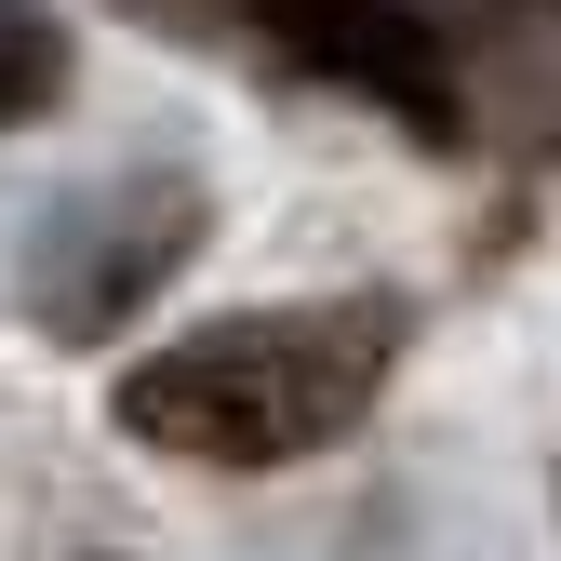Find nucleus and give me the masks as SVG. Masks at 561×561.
<instances>
[{
	"label": "nucleus",
	"mask_w": 561,
	"mask_h": 561,
	"mask_svg": "<svg viewBox=\"0 0 561 561\" xmlns=\"http://www.w3.org/2000/svg\"><path fill=\"white\" fill-rule=\"evenodd\" d=\"M401 362V308L388 295H334V308H267V321H201L121 375V442L187 455V468H295L347 442L375 414Z\"/></svg>",
	"instance_id": "obj_1"
},
{
	"label": "nucleus",
	"mask_w": 561,
	"mask_h": 561,
	"mask_svg": "<svg viewBox=\"0 0 561 561\" xmlns=\"http://www.w3.org/2000/svg\"><path fill=\"white\" fill-rule=\"evenodd\" d=\"M187 254H201V187H187V174H107V187H81V201L27 241V295H14V308H27L54 347H107Z\"/></svg>",
	"instance_id": "obj_2"
},
{
	"label": "nucleus",
	"mask_w": 561,
	"mask_h": 561,
	"mask_svg": "<svg viewBox=\"0 0 561 561\" xmlns=\"http://www.w3.org/2000/svg\"><path fill=\"white\" fill-rule=\"evenodd\" d=\"M267 54H295L308 81L388 107L414 148H455L468 134V81H455V41L428 0H241Z\"/></svg>",
	"instance_id": "obj_3"
},
{
	"label": "nucleus",
	"mask_w": 561,
	"mask_h": 561,
	"mask_svg": "<svg viewBox=\"0 0 561 561\" xmlns=\"http://www.w3.org/2000/svg\"><path fill=\"white\" fill-rule=\"evenodd\" d=\"M442 41H455L468 121L535 148V161H561V0H455Z\"/></svg>",
	"instance_id": "obj_4"
},
{
	"label": "nucleus",
	"mask_w": 561,
	"mask_h": 561,
	"mask_svg": "<svg viewBox=\"0 0 561 561\" xmlns=\"http://www.w3.org/2000/svg\"><path fill=\"white\" fill-rule=\"evenodd\" d=\"M54 94H67V14H41V0H0V134H27Z\"/></svg>",
	"instance_id": "obj_5"
}]
</instances>
